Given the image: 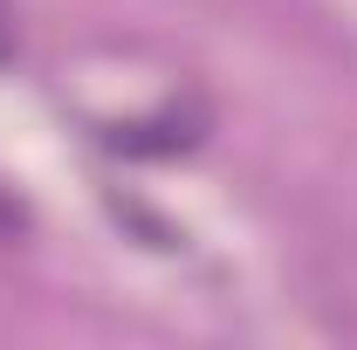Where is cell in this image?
<instances>
[{"label":"cell","mask_w":357,"mask_h":350,"mask_svg":"<svg viewBox=\"0 0 357 350\" xmlns=\"http://www.w3.org/2000/svg\"><path fill=\"white\" fill-rule=\"evenodd\" d=\"M14 55V28H7V7H0V62Z\"/></svg>","instance_id":"7a4b0ae2"},{"label":"cell","mask_w":357,"mask_h":350,"mask_svg":"<svg viewBox=\"0 0 357 350\" xmlns=\"http://www.w3.org/2000/svg\"><path fill=\"white\" fill-rule=\"evenodd\" d=\"M21 227H28L21 199H14V192H0V241H21Z\"/></svg>","instance_id":"6da1fadb"}]
</instances>
